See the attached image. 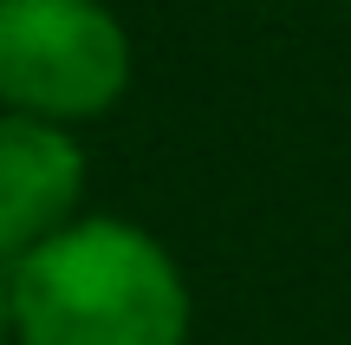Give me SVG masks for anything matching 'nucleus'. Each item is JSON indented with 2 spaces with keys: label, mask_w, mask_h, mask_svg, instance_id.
Masks as SVG:
<instances>
[{
  "label": "nucleus",
  "mask_w": 351,
  "mask_h": 345,
  "mask_svg": "<svg viewBox=\"0 0 351 345\" xmlns=\"http://www.w3.org/2000/svg\"><path fill=\"white\" fill-rule=\"evenodd\" d=\"M176 254L130 215H78L13 261V345H189Z\"/></svg>",
  "instance_id": "f257e3e1"
},
{
  "label": "nucleus",
  "mask_w": 351,
  "mask_h": 345,
  "mask_svg": "<svg viewBox=\"0 0 351 345\" xmlns=\"http://www.w3.org/2000/svg\"><path fill=\"white\" fill-rule=\"evenodd\" d=\"M130 33L104 0H0V111L91 124L130 91Z\"/></svg>",
  "instance_id": "f03ea898"
},
{
  "label": "nucleus",
  "mask_w": 351,
  "mask_h": 345,
  "mask_svg": "<svg viewBox=\"0 0 351 345\" xmlns=\"http://www.w3.org/2000/svg\"><path fill=\"white\" fill-rule=\"evenodd\" d=\"M85 143L59 124L0 111V261H26L85 215Z\"/></svg>",
  "instance_id": "7ed1b4c3"
},
{
  "label": "nucleus",
  "mask_w": 351,
  "mask_h": 345,
  "mask_svg": "<svg viewBox=\"0 0 351 345\" xmlns=\"http://www.w3.org/2000/svg\"><path fill=\"white\" fill-rule=\"evenodd\" d=\"M0 345H13V267L0 261Z\"/></svg>",
  "instance_id": "20e7f679"
}]
</instances>
